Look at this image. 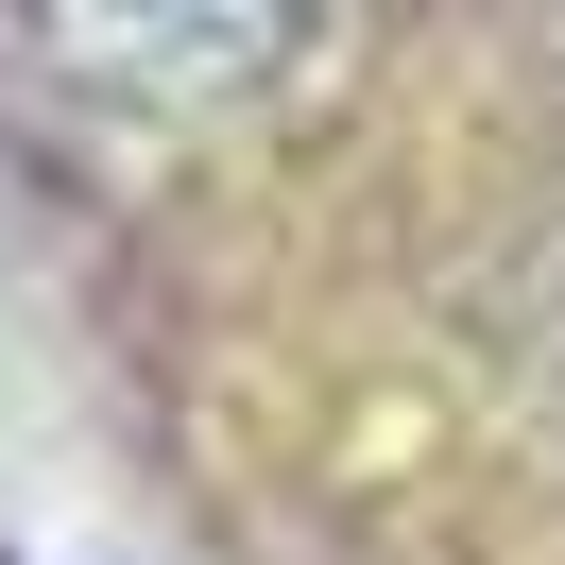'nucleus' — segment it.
<instances>
[{
	"mask_svg": "<svg viewBox=\"0 0 565 565\" xmlns=\"http://www.w3.org/2000/svg\"><path fill=\"white\" fill-rule=\"evenodd\" d=\"M35 35L104 104H223L309 35V0H35Z\"/></svg>",
	"mask_w": 565,
	"mask_h": 565,
	"instance_id": "nucleus-1",
	"label": "nucleus"
}]
</instances>
